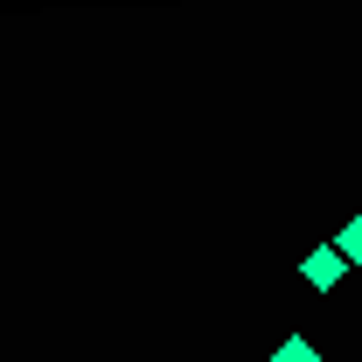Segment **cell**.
<instances>
[{"label":"cell","instance_id":"1","mask_svg":"<svg viewBox=\"0 0 362 362\" xmlns=\"http://www.w3.org/2000/svg\"><path fill=\"white\" fill-rule=\"evenodd\" d=\"M341 265H349L341 251H314V258H307V286H334V279H341Z\"/></svg>","mask_w":362,"mask_h":362},{"label":"cell","instance_id":"2","mask_svg":"<svg viewBox=\"0 0 362 362\" xmlns=\"http://www.w3.org/2000/svg\"><path fill=\"white\" fill-rule=\"evenodd\" d=\"M279 362H314V349H307V341H300V334H293V341H286V349H279Z\"/></svg>","mask_w":362,"mask_h":362},{"label":"cell","instance_id":"3","mask_svg":"<svg viewBox=\"0 0 362 362\" xmlns=\"http://www.w3.org/2000/svg\"><path fill=\"white\" fill-rule=\"evenodd\" d=\"M341 251H349V265L362 258V223H349V230H341Z\"/></svg>","mask_w":362,"mask_h":362}]
</instances>
